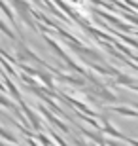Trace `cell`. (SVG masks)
<instances>
[{
	"label": "cell",
	"instance_id": "obj_1",
	"mask_svg": "<svg viewBox=\"0 0 138 146\" xmlns=\"http://www.w3.org/2000/svg\"><path fill=\"white\" fill-rule=\"evenodd\" d=\"M55 76H57L61 82H66V84H70V86L78 87V89L85 87V84H87V82H85L81 76H72V74H64V72H57Z\"/></svg>",
	"mask_w": 138,
	"mask_h": 146
},
{
	"label": "cell",
	"instance_id": "obj_2",
	"mask_svg": "<svg viewBox=\"0 0 138 146\" xmlns=\"http://www.w3.org/2000/svg\"><path fill=\"white\" fill-rule=\"evenodd\" d=\"M19 106H21V108L25 110V114H27V118L30 119L32 127H34L36 131H40V129H42V123H40V119L36 118V114H34V110H32L30 106H28V104H25V101H21V103H19Z\"/></svg>",
	"mask_w": 138,
	"mask_h": 146
},
{
	"label": "cell",
	"instance_id": "obj_3",
	"mask_svg": "<svg viewBox=\"0 0 138 146\" xmlns=\"http://www.w3.org/2000/svg\"><path fill=\"white\" fill-rule=\"evenodd\" d=\"M2 78H4V87H8L10 95L15 99L17 103H21V101H23V99H21V93H19V89L15 87V84L11 82V78H10V76H6V74H2Z\"/></svg>",
	"mask_w": 138,
	"mask_h": 146
},
{
	"label": "cell",
	"instance_id": "obj_4",
	"mask_svg": "<svg viewBox=\"0 0 138 146\" xmlns=\"http://www.w3.org/2000/svg\"><path fill=\"white\" fill-rule=\"evenodd\" d=\"M112 112L119 114V116H129V118H138V112L133 106H125V104H117V106H112Z\"/></svg>",
	"mask_w": 138,
	"mask_h": 146
},
{
	"label": "cell",
	"instance_id": "obj_5",
	"mask_svg": "<svg viewBox=\"0 0 138 146\" xmlns=\"http://www.w3.org/2000/svg\"><path fill=\"white\" fill-rule=\"evenodd\" d=\"M0 10H2V13H4L6 17H8V19H10V23H13V25H15L17 27V21H15V15H13V11L10 10V6L6 4L4 0H0Z\"/></svg>",
	"mask_w": 138,
	"mask_h": 146
},
{
	"label": "cell",
	"instance_id": "obj_6",
	"mask_svg": "<svg viewBox=\"0 0 138 146\" xmlns=\"http://www.w3.org/2000/svg\"><path fill=\"white\" fill-rule=\"evenodd\" d=\"M0 104H2V106H6V108H13V106H15V104H13V103H11V101H10V99H6L4 97V95H0Z\"/></svg>",
	"mask_w": 138,
	"mask_h": 146
},
{
	"label": "cell",
	"instance_id": "obj_7",
	"mask_svg": "<svg viewBox=\"0 0 138 146\" xmlns=\"http://www.w3.org/2000/svg\"><path fill=\"white\" fill-rule=\"evenodd\" d=\"M51 137H53L55 141H57V142H59V146H68V144H66V142H64V141H63V137H59V135H57V133H51Z\"/></svg>",
	"mask_w": 138,
	"mask_h": 146
},
{
	"label": "cell",
	"instance_id": "obj_8",
	"mask_svg": "<svg viewBox=\"0 0 138 146\" xmlns=\"http://www.w3.org/2000/svg\"><path fill=\"white\" fill-rule=\"evenodd\" d=\"M125 142H129L131 146H138V139H131V137H125Z\"/></svg>",
	"mask_w": 138,
	"mask_h": 146
},
{
	"label": "cell",
	"instance_id": "obj_9",
	"mask_svg": "<svg viewBox=\"0 0 138 146\" xmlns=\"http://www.w3.org/2000/svg\"><path fill=\"white\" fill-rule=\"evenodd\" d=\"M68 2H72L74 6H78V2H80V0H68Z\"/></svg>",
	"mask_w": 138,
	"mask_h": 146
}]
</instances>
